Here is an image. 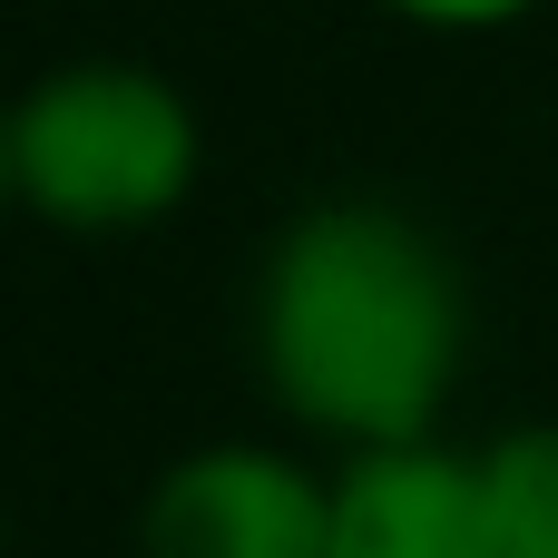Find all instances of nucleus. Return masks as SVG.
Here are the masks:
<instances>
[{"instance_id":"5","label":"nucleus","mask_w":558,"mask_h":558,"mask_svg":"<svg viewBox=\"0 0 558 558\" xmlns=\"http://www.w3.org/2000/svg\"><path fill=\"white\" fill-rule=\"evenodd\" d=\"M471 500L490 558H558V422L471 441Z\"/></svg>"},{"instance_id":"2","label":"nucleus","mask_w":558,"mask_h":558,"mask_svg":"<svg viewBox=\"0 0 558 558\" xmlns=\"http://www.w3.org/2000/svg\"><path fill=\"white\" fill-rule=\"evenodd\" d=\"M206 177L196 98L147 59H59L10 98V196L49 235H147Z\"/></svg>"},{"instance_id":"3","label":"nucleus","mask_w":558,"mask_h":558,"mask_svg":"<svg viewBox=\"0 0 558 558\" xmlns=\"http://www.w3.org/2000/svg\"><path fill=\"white\" fill-rule=\"evenodd\" d=\"M333 471L284 441H196L137 500V558H324Z\"/></svg>"},{"instance_id":"1","label":"nucleus","mask_w":558,"mask_h":558,"mask_svg":"<svg viewBox=\"0 0 558 558\" xmlns=\"http://www.w3.org/2000/svg\"><path fill=\"white\" fill-rule=\"evenodd\" d=\"M245 353L265 402L343 461L441 441L471 373V275L432 216L392 196H314L255 255Z\"/></svg>"},{"instance_id":"6","label":"nucleus","mask_w":558,"mask_h":558,"mask_svg":"<svg viewBox=\"0 0 558 558\" xmlns=\"http://www.w3.org/2000/svg\"><path fill=\"white\" fill-rule=\"evenodd\" d=\"M373 10L402 29H432V39H490V29H520L539 0H373Z\"/></svg>"},{"instance_id":"4","label":"nucleus","mask_w":558,"mask_h":558,"mask_svg":"<svg viewBox=\"0 0 558 558\" xmlns=\"http://www.w3.org/2000/svg\"><path fill=\"white\" fill-rule=\"evenodd\" d=\"M324 558H490L481 500H471V441L333 461V549Z\"/></svg>"},{"instance_id":"7","label":"nucleus","mask_w":558,"mask_h":558,"mask_svg":"<svg viewBox=\"0 0 558 558\" xmlns=\"http://www.w3.org/2000/svg\"><path fill=\"white\" fill-rule=\"evenodd\" d=\"M20 216V196H10V98H0V226Z\"/></svg>"}]
</instances>
